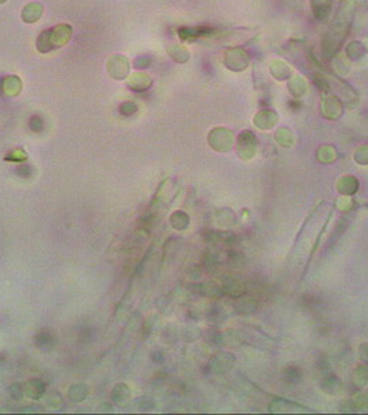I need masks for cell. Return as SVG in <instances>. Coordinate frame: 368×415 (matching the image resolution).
I'll list each match as a JSON object with an SVG mask.
<instances>
[{
    "label": "cell",
    "instance_id": "obj_11",
    "mask_svg": "<svg viewBox=\"0 0 368 415\" xmlns=\"http://www.w3.org/2000/svg\"><path fill=\"white\" fill-rule=\"evenodd\" d=\"M289 92H292L295 96H302L306 92V82L302 76L295 75L289 80Z\"/></svg>",
    "mask_w": 368,
    "mask_h": 415
},
{
    "label": "cell",
    "instance_id": "obj_19",
    "mask_svg": "<svg viewBox=\"0 0 368 415\" xmlns=\"http://www.w3.org/2000/svg\"><path fill=\"white\" fill-rule=\"evenodd\" d=\"M150 63H151V60L148 59V57H139V59L136 60L134 65H136V68H147L150 65Z\"/></svg>",
    "mask_w": 368,
    "mask_h": 415
},
{
    "label": "cell",
    "instance_id": "obj_9",
    "mask_svg": "<svg viewBox=\"0 0 368 415\" xmlns=\"http://www.w3.org/2000/svg\"><path fill=\"white\" fill-rule=\"evenodd\" d=\"M127 85L134 89V90H144V89L151 85V79L146 73H134V75L130 76Z\"/></svg>",
    "mask_w": 368,
    "mask_h": 415
},
{
    "label": "cell",
    "instance_id": "obj_14",
    "mask_svg": "<svg viewBox=\"0 0 368 415\" xmlns=\"http://www.w3.org/2000/svg\"><path fill=\"white\" fill-rule=\"evenodd\" d=\"M21 86V82L17 79V76H10V78H7V79L4 80V86H3V89H4V92H6L7 95H17V93L20 92Z\"/></svg>",
    "mask_w": 368,
    "mask_h": 415
},
{
    "label": "cell",
    "instance_id": "obj_6",
    "mask_svg": "<svg viewBox=\"0 0 368 415\" xmlns=\"http://www.w3.org/2000/svg\"><path fill=\"white\" fill-rule=\"evenodd\" d=\"M130 397V390L125 383H118L112 390V401L117 406H125Z\"/></svg>",
    "mask_w": 368,
    "mask_h": 415
},
{
    "label": "cell",
    "instance_id": "obj_1",
    "mask_svg": "<svg viewBox=\"0 0 368 415\" xmlns=\"http://www.w3.org/2000/svg\"><path fill=\"white\" fill-rule=\"evenodd\" d=\"M71 35L72 28L69 25H59L54 30L42 32V35L37 37V50L40 53H47L54 47H61L69 40Z\"/></svg>",
    "mask_w": 368,
    "mask_h": 415
},
{
    "label": "cell",
    "instance_id": "obj_17",
    "mask_svg": "<svg viewBox=\"0 0 368 415\" xmlns=\"http://www.w3.org/2000/svg\"><path fill=\"white\" fill-rule=\"evenodd\" d=\"M137 111V107H136V104L134 102H123L122 105H121V112L122 114H125V115H132V114H134Z\"/></svg>",
    "mask_w": 368,
    "mask_h": 415
},
{
    "label": "cell",
    "instance_id": "obj_4",
    "mask_svg": "<svg viewBox=\"0 0 368 415\" xmlns=\"http://www.w3.org/2000/svg\"><path fill=\"white\" fill-rule=\"evenodd\" d=\"M332 0H311V10L317 20H327L331 13Z\"/></svg>",
    "mask_w": 368,
    "mask_h": 415
},
{
    "label": "cell",
    "instance_id": "obj_13",
    "mask_svg": "<svg viewBox=\"0 0 368 415\" xmlns=\"http://www.w3.org/2000/svg\"><path fill=\"white\" fill-rule=\"evenodd\" d=\"M86 394H88V387H86V385H83V383L74 385L71 387V390H69V397H71V400L75 401V403H81V401L85 400Z\"/></svg>",
    "mask_w": 368,
    "mask_h": 415
},
{
    "label": "cell",
    "instance_id": "obj_20",
    "mask_svg": "<svg viewBox=\"0 0 368 415\" xmlns=\"http://www.w3.org/2000/svg\"><path fill=\"white\" fill-rule=\"evenodd\" d=\"M17 173L21 176V177H30L31 176V168L28 165H24V166H20L17 169Z\"/></svg>",
    "mask_w": 368,
    "mask_h": 415
},
{
    "label": "cell",
    "instance_id": "obj_22",
    "mask_svg": "<svg viewBox=\"0 0 368 415\" xmlns=\"http://www.w3.org/2000/svg\"><path fill=\"white\" fill-rule=\"evenodd\" d=\"M3 1H6V0H0V3H3Z\"/></svg>",
    "mask_w": 368,
    "mask_h": 415
},
{
    "label": "cell",
    "instance_id": "obj_2",
    "mask_svg": "<svg viewBox=\"0 0 368 415\" xmlns=\"http://www.w3.org/2000/svg\"><path fill=\"white\" fill-rule=\"evenodd\" d=\"M223 63L226 68L234 72H241L249 65V56L248 53L240 47H230L224 51Z\"/></svg>",
    "mask_w": 368,
    "mask_h": 415
},
{
    "label": "cell",
    "instance_id": "obj_21",
    "mask_svg": "<svg viewBox=\"0 0 368 415\" xmlns=\"http://www.w3.org/2000/svg\"><path fill=\"white\" fill-rule=\"evenodd\" d=\"M364 47H366V51H368V37H366V40H364Z\"/></svg>",
    "mask_w": 368,
    "mask_h": 415
},
{
    "label": "cell",
    "instance_id": "obj_8",
    "mask_svg": "<svg viewBox=\"0 0 368 415\" xmlns=\"http://www.w3.org/2000/svg\"><path fill=\"white\" fill-rule=\"evenodd\" d=\"M42 13H43V8H42V6H40V4H37V3H32V4L25 6L24 11H22V18H24V21L25 22L31 24V22H35L36 20H39V18H40V15H42Z\"/></svg>",
    "mask_w": 368,
    "mask_h": 415
},
{
    "label": "cell",
    "instance_id": "obj_18",
    "mask_svg": "<svg viewBox=\"0 0 368 415\" xmlns=\"http://www.w3.org/2000/svg\"><path fill=\"white\" fill-rule=\"evenodd\" d=\"M43 128V122L39 117H33L31 119V129L35 131H40Z\"/></svg>",
    "mask_w": 368,
    "mask_h": 415
},
{
    "label": "cell",
    "instance_id": "obj_12",
    "mask_svg": "<svg viewBox=\"0 0 368 415\" xmlns=\"http://www.w3.org/2000/svg\"><path fill=\"white\" fill-rule=\"evenodd\" d=\"M168 51H169V54L172 56V59L176 60L177 63H185V61H188V59H190V53L187 51V49H184L183 46H179V44H176V46H170L169 49H168Z\"/></svg>",
    "mask_w": 368,
    "mask_h": 415
},
{
    "label": "cell",
    "instance_id": "obj_15",
    "mask_svg": "<svg viewBox=\"0 0 368 415\" xmlns=\"http://www.w3.org/2000/svg\"><path fill=\"white\" fill-rule=\"evenodd\" d=\"M53 343V335L49 334L47 331H40L36 335V345L40 348H46L47 345Z\"/></svg>",
    "mask_w": 368,
    "mask_h": 415
},
{
    "label": "cell",
    "instance_id": "obj_16",
    "mask_svg": "<svg viewBox=\"0 0 368 415\" xmlns=\"http://www.w3.org/2000/svg\"><path fill=\"white\" fill-rule=\"evenodd\" d=\"M8 392H10V394L13 396V399H15V400L21 399L22 394L25 393V392H24V387H22L21 383H13V385L10 386Z\"/></svg>",
    "mask_w": 368,
    "mask_h": 415
},
{
    "label": "cell",
    "instance_id": "obj_3",
    "mask_svg": "<svg viewBox=\"0 0 368 415\" xmlns=\"http://www.w3.org/2000/svg\"><path fill=\"white\" fill-rule=\"evenodd\" d=\"M214 33L212 28L208 27H194V28H180L179 30V36L183 42H194L201 37L209 36Z\"/></svg>",
    "mask_w": 368,
    "mask_h": 415
},
{
    "label": "cell",
    "instance_id": "obj_7",
    "mask_svg": "<svg viewBox=\"0 0 368 415\" xmlns=\"http://www.w3.org/2000/svg\"><path fill=\"white\" fill-rule=\"evenodd\" d=\"M24 392H25V394H27L28 397L33 399V400H37V399L43 394L44 386L39 379H31V381H28V382L25 383Z\"/></svg>",
    "mask_w": 368,
    "mask_h": 415
},
{
    "label": "cell",
    "instance_id": "obj_10",
    "mask_svg": "<svg viewBox=\"0 0 368 415\" xmlns=\"http://www.w3.org/2000/svg\"><path fill=\"white\" fill-rule=\"evenodd\" d=\"M366 54V47L361 42H350L346 47V57L352 61H357L360 60L363 56Z\"/></svg>",
    "mask_w": 368,
    "mask_h": 415
},
{
    "label": "cell",
    "instance_id": "obj_5",
    "mask_svg": "<svg viewBox=\"0 0 368 415\" xmlns=\"http://www.w3.org/2000/svg\"><path fill=\"white\" fill-rule=\"evenodd\" d=\"M270 72L278 80H285L291 78V68L282 60H273L270 63Z\"/></svg>",
    "mask_w": 368,
    "mask_h": 415
}]
</instances>
